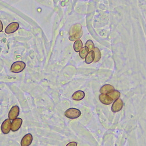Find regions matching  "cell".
I'll list each match as a JSON object with an SVG mask.
<instances>
[{
  "instance_id": "cell-1",
  "label": "cell",
  "mask_w": 146,
  "mask_h": 146,
  "mask_svg": "<svg viewBox=\"0 0 146 146\" xmlns=\"http://www.w3.org/2000/svg\"><path fill=\"white\" fill-rule=\"evenodd\" d=\"M69 40L70 41H76L79 40L83 35L82 26L79 23L72 25L69 31Z\"/></svg>"
},
{
  "instance_id": "cell-2",
  "label": "cell",
  "mask_w": 146,
  "mask_h": 146,
  "mask_svg": "<svg viewBox=\"0 0 146 146\" xmlns=\"http://www.w3.org/2000/svg\"><path fill=\"white\" fill-rule=\"evenodd\" d=\"M64 115L67 118L74 119L79 117L81 115V112L78 109L74 108H71L68 109L64 112Z\"/></svg>"
},
{
  "instance_id": "cell-3",
  "label": "cell",
  "mask_w": 146,
  "mask_h": 146,
  "mask_svg": "<svg viewBox=\"0 0 146 146\" xmlns=\"http://www.w3.org/2000/svg\"><path fill=\"white\" fill-rule=\"evenodd\" d=\"M26 67V64L22 61H18L14 63L11 67V71L14 73L22 72Z\"/></svg>"
},
{
  "instance_id": "cell-4",
  "label": "cell",
  "mask_w": 146,
  "mask_h": 146,
  "mask_svg": "<svg viewBox=\"0 0 146 146\" xmlns=\"http://www.w3.org/2000/svg\"><path fill=\"white\" fill-rule=\"evenodd\" d=\"M19 108L18 106H14L11 108L9 112L8 117L11 120H13L17 118L19 114Z\"/></svg>"
},
{
  "instance_id": "cell-5",
  "label": "cell",
  "mask_w": 146,
  "mask_h": 146,
  "mask_svg": "<svg viewBox=\"0 0 146 146\" xmlns=\"http://www.w3.org/2000/svg\"><path fill=\"white\" fill-rule=\"evenodd\" d=\"M19 23L17 22H12L7 27L5 30V32L7 34H10V33H13L14 32H15L19 28Z\"/></svg>"
},
{
  "instance_id": "cell-6",
  "label": "cell",
  "mask_w": 146,
  "mask_h": 146,
  "mask_svg": "<svg viewBox=\"0 0 146 146\" xmlns=\"http://www.w3.org/2000/svg\"><path fill=\"white\" fill-rule=\"evenodd\" d=\"M11 120L9 119H6L5 120L3 123L1 125V131L5 134V135H7V134H8L10 131L11 127Z\"/></svg>"
},
{
  "instance_id": "cell-7",
  "label": "cell",
  "mask_w": 146,
  "mask_h": 146,
  "mask_svg": "<svg viewBox=\"0 0 146 146\" xmlns=\"http://www.w3.org/2000/svg\"><path fill=\"white\" fill-rule=\"evenodd\" d=\"M123 106V103L121 99L116 100L113 104L112 106V111L113 112H117L122 109Z\"/></svg>"
},
{
  "instance_id": "cell-8",
  "label": "cell",
  "mask_w": 146,
  "mask_h": 146,
  "mask_svg": "<svg viewBox=\"0 0 146 146\" xmlns=\"http://www.w3.org/2000/svg\"><path fill=\"white\" fill-rule=\"evenodd\" d=\"M22 124V119L21 118H16L13 120V122L11 123V130L15 132L18 131Z\"/></svg>"
},
{
  "instance_id": "cell-9",
  "label": "cell",
  "mask_w": 146,
  "mask_h": 146,
  "mask_svg": "<svg viewBox=\"0 0 146 146\" xmlns=\"http://www.w3.org/2000/svg\"><path fill=\"white\" fill-rule=\"evenodd\" d=\"M33 140V136L30 133L27 134L26 135H25L23 136V137L22 138L21 142V146H29Z\"/></svg>"
},
{
  "instance_id": "cell-10",
  "label": "cell",
  "mask_w": 146,
  "mask_h": 146,
  "mask_svg": "<svg viewBox=\"0 0 146 146\" xmlns=\"http://www.w3.org/2000/svg\"><path fill=\"white\" fill-rule=\"evenodd\" d=\"M100 101L105 105H110L112 103L113 100L108 95L101 94L99 96Z\"/></svg>"
},
{
  "instance_id": "cell-11",
  "label": "cell",
  "mask_w": 146,
  "mask_h": 146,
  "mask_svg": "<svg viewBox=\"0 0 146 146\" xmlns=\"http://www.w3.org/2000/svg\"><path fill=\"white\" fill-rule=\"evenodd\" d=\"M115 90V88L110 84H106L100 89V92L103 94H108Z\"/></svg>"
},
{
  "instance_id": "cell-12",
  "label": "cell",
  "mask_w": 146,
  "mask_h": 146,
  "mask_svg": "<svg viewBox=\"0 0 146 146\" xmlns=\"http://www.w3.org/2000/svg\"><path fill=\"white\" fill-rule=\"evenodd\" d=\"M85 97V92L82 91H77L72 95V99L74 101H81Z\"/></svg>"
},
{
  "instance_id": "cell-13",
  "label": "cell",
  "mask_w": 146,
  "mask_h": 146,
  "mask_svg": "<svg viewBox=\"0 0 146 146\" xmlns=\"http://www.w3.org/2000/svg\"><path fill=\"white\" fill-rule=\"evenodd\" d=\"M94 58H95V53L94 52L93 50L89 52L88 54H87V56L86 57V63L87 64H91V63H92L94 61Z\"/></svg>"
},
{
  "instance_id": "cell-14",
  "label": "cell",
  "mask_w": 146,
  "mask_h": 146,
  "mask_svg": "<svg viewBox=\"0 0 146 146\" xmlns=\"http://www.w3.org/2000/svg\"><path fill=\"white\" fill-rule=\"evenodd\" d=\"M93 51L94 52V53H95V58H94V62L95 63H96L99 62L101 58V53L98 47H94Z\"/></svg>"
},
{
  "instance_id": "cell-15",
  "label": "cell",
  "mask_w": 146,
  "mask_h": 146,
  "mask_svg": "<svg viewBox=\"0 0 146 146\" xmlns=\"http://www.w3.org/2000/svg\"><path fill=\"white\" fill-rule=\"evenodd\" d=\"M73 47H74V50L76 52H80V51L82 49V41L80 39L75 41L74 45H73Z\"/></svg>"
},
{
  "instance_id": "cell-16",
  "label": "cell",
  "mask_w": 146,
  "mask_h": 146,
  "mask_svg": "<svg viewBox=\"0 0 146 146\" xmlns=\"http://www.w3.org/2000/svg\"><path fill=\"white\" fill-rule=\"evenodd\" d=\"M88 53H89L88 48L86 46H85V47H82V49L80 51L79 55L82 59H84V58H86V57L87 56V54H88Z\"/></svg>"
},
{
  "instance_id": "cell-17",
  "label": "cell",
  "mask_w": 146,
  "mask_h": 146,
  "mask_svg": "<svg viewBox=\"0 0 146 146\" xmlns=\"http://www.w3.org/2000/svg\"><path fill=\"white\" fill-rule=\"evenodd\" d=\"M108 95L114 101V100H116L119 98V97L120 96V93L119 91H118L117 90H114L112 92H111V93L108 94Z\"/></svg>"
},
{
  "instance_id": "cell-18",
  "label": "cell",
  "mask_w": 146,
  "mask_h": 146,
  "mask_svg": "<svg viewBox=\"0 0 146 146\" xmlns=\"http://www.w3.org/2000/svg\"><path fill=\"white\" fill-rule=\"evenodd\" d=\"M86 46L88 48L89 52L93 50V49L95 47L94 44L91 40H88L87 41V42L86 43Z\"/></svg>"
},
{
  "instance_id": "cell-19",
  "label": "cell",
  "mask_w": 146,
  "mask_h": 146,
  "mask_svg": "<svg viewBox=\"0 0 146 146\" xmlns=\"http://www.w3.org/2000/svg\"><path fill=\"white\" fill-rule=\"evenodd\" d=\"M66 146H77V143L75 141H71L67 144Z\"/></svg>"
},
{
  "instance_id": "cell-20",
  "label": "cell",
  "mask_w": 146,
  "mask_h": 146,
  "mask_svg": "<svg viewBox=\"0 0 146 146\" xmlns=\"http://www.w3.org/2000/svg\"><path fill=\"white\" fill-rule=\"evenodd\" d=\"M3 30V25L1 21L0 20V32H2Z\"/></svg>"
}]
</instances>
